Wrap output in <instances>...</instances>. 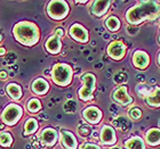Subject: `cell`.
I'll return each instance as SVG.
<instances>
[{
  "instance_id": "2",
  "label": "cell",
  "mask_w": 160,
  "mask_h": 149,
  "mask_svg": "<svg viewBox=\"0 0 160 149\" xmlns=\"http://www.w3.org/2000/svg\"><path fill=\"white\" fill-rule=\"evenodd\" d=\"M15 39L22 44L33 46L39 40V30L36 24L31 22H20L13 30Z\"/></svg>"
},
{
  "instance_id": "4",
  "label": "cell",
  "mask_w": 160,
  "mask_h": 149,
  "mask_svg": "<svg viewBox=\"0 0 160 149\" xmlns=\"http://www.w3.org/2000/svg\"><path fill=\"white\" fill-rule=\"evenodd\" d=\"M69 6L63 0H54L50 1L47 6V14L53 20H63L69 14Z\"/></svg>"
},
{
  "instance_id": "33",
  "label": "cell",
  "mask_w": 160,
  "mask_h": 149,
  "mask_svg": "<svg viewBox=\"0 0 160 149\" xmlns=\"http://www.w3.org/2000/svg\"><path fill=\"white\" fill-rule=\"evenodd\" d=\"M7 77L6 75V71H1V80H5Z\"/></svg>"
},
{
  "instance_id": "37",
  "label": "cell",
  "mask_w": 160,
  "mask_h": 149,
  "mask_svg": "<svg viewBox=\"0 0 160 149\" xmlns=\"http://www.w3.org/2000/svg\"><path fill=\"white\" fill-rule=\"evenodd\" d=\"M113 149H119V148H113Z\"/></svg>"
},
{
  "instance_id": "24",
  "label": "cell",
  "mask_w": 160,
  "mask_h": 149,
  "mask_svg": "<svg viewBox=\"0 0 160 149\" xmlns=\"http://www.w3.org/2000/svg\"><path fill=\"white\" fill-rule=\"evenodd\" d=\"M113 124L117 126L118 129L121 130V131H127V130H129V128H130L129 121H128L126 117H123V116H120L117 119H114Z\"/></svg>"
},
{
  "instance_id": "35",
  "label": "cell",
  "mask_w": 160,
  "mask_h": 149,
  "mask_svg": "<svg viewBox=\"0 0 160 149\" xmlns=\"http://www.w3.org/2000/svg\"><path fill=\"white\" fill-rule=\"evenodd\" d=\"M158 63H159V65H160V53H159V55H158Z\"/></svg>"
},
{
  "instance_id": "5",
  "label": "cell",
  "mask_w": 160,
  "mask_h": 149,
  "mask_svg": "<svg viewBox=\"0 0 160 149\" xmlns=\"http://www.w3.org/2000/svg\"><path fill=\"white\" fill-rule=\"evenodd\" d=\"M83 86L79 90L78 96L81 100L87 101V100L93 99V92L95 89V82H96V77L92 73H87L81 77Z\"/></svg>"
},
{
  "instance_id": "11",
  "label": "cell",
  "mask_w": 160,
  "mask_h": 149,
  "mask_svg": "<svg viewBox=\"0 0 160 149\" xmlns=\"http://www.w3.org/2000/svg\"><path fill=\"white\" fill-rule=\"evenodd\" d=\"M150 63V58L148 56V54L142 50H137L133 55V64L134 66L138 70H144L147 68L148 65Z\"/></svg>"
},
{
  "instance_id": "18",
  "label": "cell",
  "mask_w": 160,
  "mask_h": 149,
  "mask_svg": "<svg viewBox=\"0 0 160 149\" xmlns=\"http://www.w3.org/2000/svg\"><path fill=\"white\" fill-rule=\"evenodd\" d=\"M145 141L151 146H158L160 143V130L150 129L145 134Z\"/></svg>"
},
{
  "instance_id": "23",
  "label": "cell",
  "mask_w": 160,
  "mask_h": 149,
  "mask_svg": "<svg viewBox=\"0 0 160 149\" xmlns=\"http://www.w3.org/2000/svg\"><path fill=\"white\" fill-rule=\"evenodd\" d=\"M105 26L112 32H116L120 29V21L116 16H111L105 21Z\"/></svg>"
},
{
  "instance_id": "3",
  "label": "cell",
  "mask_w": 160,
  "mask_h": 149,
  "mask_svg": "<svg viewBox=\"0 0 160 149\" xmlns=\"http://www.w3.org/2000/svg\"><path fill=\"white\" fill-rule=\"evenodd\" d=\"M52 79L57 86H68L72 80V68L67 64H56L52 71Z\"/></svg>"
},
{
  "instance_id": "27",
  "label": "cell",
  "mask_w": 160,
  "mask_h": 149,
  "mask_svg": "<svg viewBox=\"0 0 160 149\" xmlns=\"http://www.w3.org/2000/svg\"><path fill=\"white\" fill-rule=\"evenodd\" d=\"M77 108V104L74 103L73 100H68L67 103L64 104V110L67 113H74Z\"/></svg>"
},
{
  "instance_id": "26",
  "label": "cell",
  "mask_w": 160,
  "mask_h": 149,
  "mask_svg": "<svg viewBox=\"0 0 160 149\" xmlns=\"http://www.w3.org/2000/svg\"><path fill=\"white\" fill-rule=\"evenodd\" d=\"M0 143L2 147H9L13 143V138L8 132H1L0 136Z\"/></svg>"
},
{
  "instance_id": "13",
  "label": "cell",
  "mask_w": 160,
  "mask_h": 149,
  "mask_svg": "<svg viewBox=\"0 0 160 149\" xmlns=\"http://www.w3.org/2000/svg\"><path fill=\"white\" fill-rule=\"evenodd\" d=\"M40 141L47 146H54L57 140V132L52 128H47L40 133Z\"/></svg>"
},
{
  "instance_id": "29",
  "label": "cell",
  "mask_w": 160,
  "mask_h": 149,
  "mask_svg": "<svg viewBox=\"0 0 160 149\" xmlns=\"http://www.w3.org/2000/svg\"><path fill=\"white\" fill-rule=\"evenodd\" d=\"M114 82L119 83V84H121V83H123V82H127L126 73H123V72H119V73L116 74V75H114Z\"/></svg>"
},
{
  "instance_id": "25",
  "label": "cell",
  "mask_w": 160,
  "mask_h": 149,
  "mask_svg": "<svg viewBox=\"0 0 160 149\" xmlns=\"http://www.w3.org/2000/svg\"><path fill=\"white\" fill-rule=\"evenodd\" d=\"M27 107H28V110H29L30 113H37L41 109V104H40L39 99L33 98V99L29 100Z\"/></svg>"
},
{
  "instance_id": "22",
  "label": "cell",
  "mask_w": 160,
  "mask_h": 149,
  "mask_svg": "<svg viewBox=\"0 0 160 149\" xmlns=\"http://www.w3.org/2000/svg\"><path fill=\"white\" fill-rule=\"evenodd\" d=\"M38 129V122L34 119H29L24 124V133L25 134H32L37 131Z\"/></svg>"
},
{
  "instance_id": "19",
  "label": "cell",
  "mask_w": 160,
  "mask_h": 149,
  "mask_svg": "<svg viewBox=\"0 0 160 149\" xmlns=\"http://www.w3.org/2000/svg\"><path fill=\"white\" fill-rule=\"evenodd\" d=\"M6 91L14 100H20L22 98V95H23L21 86L18 84H16V83H9L6 86Z\"/></svg>"
},
{
  "instance_id": "31",
  "label": "cell",
  "mask_w": 160,
  "mask_h": 149,
  "mask_svg": "<svg viewBox=\"0 0 160 149\" xmlns=\"http://www.w3.org/2000/svg\"><path fill=\"white\" fill-rule=\"evenodd\" d=\"M82 149H101V148L98 146H96V145H94V143H86L82 147Z\"/></svg>"
},
{
  "instance_id": "7",
  "label": "cell",
  "mask_w": 160,
  "mask_h": 149,
  "mask_svg": "<svg viewBox=\"0 0 160 149\" xmlns=\"http://www.w3.org/2000/svg\"><path fill=\"white\" fill-rule=\"evenodd\" d=\"M108 55L113 58L114 60H119L125 56L126 53V46L121 41H114L111 42L108 47Z\"/></svg>"
},
{
  "instance_id": "1",
  "label": "cell",
  "mask_w": 160,
  "mask_h": 149,
  "mask_svg": "<svg viewBox=\"0 0 160 149\" xmlns=\"http://www.w3.org/2000/svg\"><path fill=\"white\" fill-rule=\"evenodd\" d=\"M160 7L156 1H140L128 9L126 13V20L129 24L137 25L142 22L154 20L159 16Z\"/></svg>"
},
{
  "instance_id": "15",
  "label": "cell",
  "mask_w": 160,
  "mask_h": 149,
  "mask_svg": "<svg viewBox=\"0 0 160 149\" xmlns=\"http://www.w3.org/2000/svg\"><path fill=\"white\" fill-rule=\"evenodd\" d=\"M45 47H46V50L49 54H53V55H57V54L61 51V41L58 40V38L54 34L52 37L48 38V40L45 43Z\"/></svg>"
},
{
  "instance_id": "12",
  "label": "cell",
  "mask_w": 160,
  "mask_h": 149,
  "mask_svg": "<svg viewBox=\"0 0 160 149\" xmlns=\"http://www.w3.org/2000/svg\"><path fill=\"white\" fill-rule=\"evenodd\" d=\"M112 97H113L114 101H117L120 105H129L133 101V99L130 98V96L127 92L126 86H119L118 89H116Z\"/></svg>"
},
{
  "instance_id": "8",
  "label": "cell",
  "mask_w": 160,
  "mask_h": 149,
  "mask_svg": "<svg viewBox=\"0 0 160 149\" xmlns=\"http://www.w3.org/2000/svg\"><path fill=\"white\" fill-rule=\"evenodd\" d=\"M70 37L78 42L86 43L88 41V31L80 24H73L69 30Z\"/></svg>"
},
{
  "instance_id": "36",
  "label": "cell",
  "mask_w": 160,
  "mask_h": 149,
  "mask_svg": "<svg viewBox=\"0 0 160 149\" xmlns=\"http://www.w3.org/2000/svg\"><path fill=\"white\" fill-rule=\"evenodd\" d=\"M159 42H160V35H159Z\"/></svg>"
},
{
  "instance_id": "16",
  "label": "cell",
  "mask_w": 160,
  "mask_h": 149,
  "mask_svg": "<svg viewBox=\"0 0 160 149\" xmlns=\"http://www.w3.org/2000/svg\"><path fill=\"white\" fill-rule=\"evenodd\" d=\"M110 7V1H94L92 6V14L94 16L101 17L107 13Z\"/></svg>"
},
{
  "instance_id": "14",
  "label": "cell",
  "mask_w": 160,
  "mask_h": 149,
  "mask_svg": "<svg viewBox=\"0 0 160 149\" xmlns=\"http://www.w3.org/2000/svg\"><path fill=\"white\" fill-rule=\"evenodd\" d=\"M61 137H62V143L63 146L68 149H77L78 142L76 137L73 136V133L70 131H61Z\"/></svg>"
},
{
  "instance_id": "10",
  "label": "cell",
  "mask_w": 160,
  "mask_h": 149,
  "mask_svg": "<svg viewBox=\"0 0 160 149\" xmlns=\"http://www.w3.org/2000/svg\"><path fill=\"white\" fill-rule=\"evenodd\" d=\"M82 116L83 119H86L87 122H89L90 124H97L102 119V112L97 107L90 106L83 110Z\"/></svg>"
},
{
  "instance_id": "17",
  "label": "cell",
  "mask_w": 160,
  "mask_h": 149,
  "mask_svg": "<svg viewBox=\"0 0 160 149\" xmlns=\"http://www.w3.org/2000/svg\"><path fill=\"white\" fill-rule=\"evenodd\" d=\"M48 89H49V84L46 80L43 79L34 80L33 83H32V91L36 92L37 95H45V93H47Z\"/></svg>"
},
{
  "instance_id": "28",
  "label": "cell",
  "mask_w": 160,
  "mask_h": 149,
  "mask_svg": "<svg viewBox=\"0 0 160 149\" xmlns=\"http://www.w3.org/2000/svg\"><path fill=\"white\" fill-rule=\"evenodd\" d=\"M128 115H129L130 119L137 121V119H140L141 117H142V112H141L140 108H136V107H135V108H132V109L129 110Z\"/></svg>"
},
{
  "instance_id": "34",
  "label": "cell",
  "mask_w": 160,
  "mask_h": 149,
  "mask_svg": "<svg viewBox=\"0 0 160 149\" xmlns=\"http://www.w3.org/2000/svg\"><path fill=\"white\" fill-rule=\"evenodd\" d=\"M1 55H5V49L3 48H1Z\"/></svg>"
},
{
  "instance_id": "21",
  "label": "cell",
  "mask_w": 160,
  "mask_h": 149,
  "mask_svg": "<svg viewBox=\"0 0 160 149\" xmlns=\"http://www.w3.org/2000/svg\"><path fill=\"white\" fill-rule=\"evenodd\" d=\"M147 103L151 107H160V88H156L147 97Z\"/></svg>"
},
{
  "instance_id": "6",
  "label": "cell",
  "mask_w": 160,
  "mask_h": 149,
  "mask_svg": "<svg viewBox=\"0 0 160 149\" xmlns=\"http://www.w3.org/2000/svg\"><path fill=\"white\" fill-rule=\"evenodd\" d=\"M23 115V109L21 108L16 104H10L2 112V121L5 124L9 126H13L14 124H16L20 119Z\"/></svg>"
},
{
  "instance_id": "20",
  "label": "cell",
  "mask_w": 160,
  "mask_h": 149,
  "mask_svg": "<svg viewBox=\"0 0 160 149\" xmlns=\"http://www.w3.org/2000/svg\"><path fill=\"white\" fill-rule=\"evenodd\" d=\"M127 149H145L144 140L140 137H132L125 142Z\"/></svg>"
},
{
  "instance_id": "9",
  "label": "cell",
  "mask_w": 160,
  "mask_h": 149,
  "mask_svg": "<svg viewBox=\"0 0 160 149\" xmlns=\"http://www.w3.org/2000/svg\"><path fill=\"white\" fill-rule=\"evenodd\" d=\"M100 138H101V142L104 143V145H109V146H112L117 142V137H116V131L112 126L110 125H104L101 130L100 133Z\"/></svg>"
},
{
  "instance_id": "32",
  "label": "cell",
  "mask_w": 160,
  "mask_h": 149,
  "mask_svg": "<svg viewBox=\"0 0 160 149\" xmlns=\"http://www.w3.org/2000/svg\"><path fill=\"white\" fill-rule=\"evenodd\" d=\"M63 34H64V32H63V30H62L61 27L56 29V31H55V35H56L57 38H62V37H63Z\"/></svg>"
},
{
  "instance_id": "30",
  "label": "cell",
  "mask_w": 160,
  "mask_h": 149,
  "mask_svg": "<svg viewBox=\"0 0 160 149\" xmlns=\"http://www.w3.org/2000/svg\"><path fill=\"white\" fill-rule=\"evenodd\" d=\"M78 132H79L80 136L88 137L90 134V129L86 125H81V126H79V129H78Z\"/></svg>"
}]
</instances>
